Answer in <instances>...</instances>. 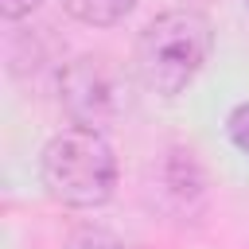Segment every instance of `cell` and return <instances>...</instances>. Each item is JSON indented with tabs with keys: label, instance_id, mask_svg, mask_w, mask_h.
<instances>
[{
	"label": "cell",
	"instance_id": "2",
	"mask_svg": "<svg viewBox=\"0 0 249 249\" xmlns=\"http://www.w3.org/2000/svg\"><path fill=\"white\" fill-rule=\"evenodd\" d=\"M43 183L66 206H101L117 187V156L97 128H62L43 148Z\"/></svg>",
	"mask_w": 249,
	"mask_h": 249
},
{
	"label": "cell",
	"instance_id": "6",
	"mask_svg": "<svg viewBox=\"0 0 249 249\" xmlns=\"http://www.w3.org/2000/svg\"><path fill=\"white\" fill-rule=\"evenodd\" d=\"M35 8H39V0H0V12H4L8 19H19V16L35 12Z\"/></svg>",
	"mask_w": 249,
	"mask_h": 249
},
{
	"label": "cell",
	"instance_id": "1",
	"mask_svg": "<svg viewBox=\"0 0 249 249\" xmlns=\"http://www.w3.org/2000/svg\"><path fill=\"white\" fill-rule=\"evenodd\" d=\"M210 47H214V35H210L206 16L187 12V8L163 12L140 31V43H136L140 82L167 97L183 93L202 70V62L210 58Z\"/></svg>",
	"mask_w": 249,
	"mask_h": 249
},
{
	"label": "cell",
	"instance_id": "5",
	"mask_svg": "<svg viewBox=\"0 0 249 249\" xmlns=\"http://www.w3.org/2000/svg\"><path fill=\"white\" fill-rule=\"evenodd\" d=\"M226 128H230V140H233L241 152H249V101L230 113V124H226Z\"/></svg>",
	"mask_w": 249,
	"mask_h": 249
},
{
	"label": "cell",
	"instance_id": "7",
	"mask_svg": "<svg viewBox=\"0 0 249 249\" xmlns=\"http://www.w3.org/2000/svg\"><path fill=\"white\" fill-rule=\"evenodd\" d=\"M245 4H249V0H245Z\"/></svg>",
	"mask_w": 249,
	"mask_h": 249
},
{
	"label": "cell",
	"instance_id": "4",
	"mask_svg": "<svg viewBox=\"0 0 249 249\" xmlns=\"http://www.w3.org/2000/svg\"><path fill=\"white\" fill-rule=\"evenodd\" d=\"M62 4H66V12H70L74 19L97 23V27L117 23V19H124V16L136 8V0H62Z\"/></svg>",
	"mask_w": 249,
	"mask_h": 249
},
{
	"label": "cell",
	"instance_id": "3",
	"mask_svg": "<svg viewBox=\"0 0 249 249\" xmlns=\"http://www.w3.org/2000/svg\"><path fill=\"white\" fill-rule=\"evenodd\" d=\"M62 105L70 109V117L86 128H97L105 121H113L124 109V86L121 74L109 66V58H78L66 74H62Z\"/></svg>",
	"mask_w": 249,
	"mask_h": 249
}]
</instances>
